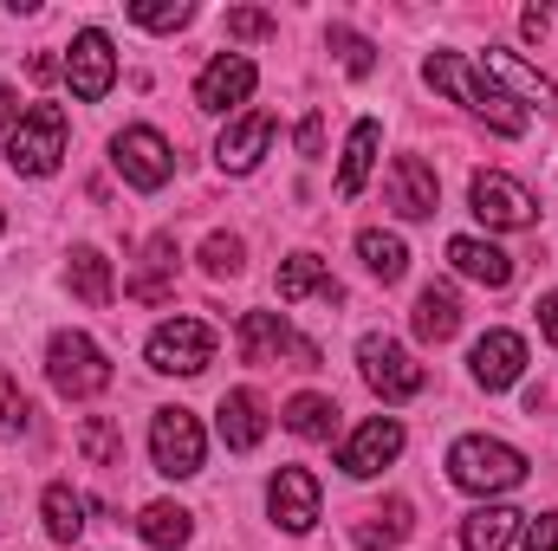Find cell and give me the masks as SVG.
Listing matches in <instances>:
<instances>
[{"mask_svg":"<svg viewBox=\"0 0 558 551\" xmlns=\"http://www.w3.org/2000/svg\"><path fill=\"white\" fill-rule=\"evenodd\" d=\"M422 78L435 85V91H448L454 105H468V111H481L500 137H520L526 131V111H513V98L487 78V72H474L468 59H454V52H435L428 65H422Z\"/></svg>","mask_w":558,"mask_h":551,"instance_id":"cell-1","label":"cell"},{"mask_svg":"<svg viewBox=\"0 0 558 551\" xmlns=\"http://www.w3.org/2000/svg\"><path fill=\"white\" fill-rule=\"evenodd\" d=\"M448 480L461 493H513L526 480V454L494 441V434H461L448 448Z\"/></svg>","mask_w":558,"mask_h":551,"instance_id":"cell-2","label":"cell"},{"mask_svg":"<svg viewBox=\"0 0 558 551\" xmlns=\"http://www.w3.org/2000/svg\"><path fill=\"white\" fill-rule=\"evenodd\" d=\"M46 377H52V390L72 396V403L111 390V364H105V351H98L85 331H59V338L46 344Z\"/></svg>","mask_w":558,"mask_h":551,"instance_id":"cell-3","label":"cell"},{"mask_svg":"<svg viewBox=\"0 0 558 551\" xmlns=\"http://www.w3.org/2000/svg\"><path fill=\"white\" fill-rule=\"evenodd\" d=\"M59 156H65V111H59V105H33V111L13 124V137H7L13 175H52Z\"/></svg>","mask_w":558,"mask_h":551,"instance_id":"cell-4","label":"cell"},{"mask_svg":"<svg viewBox=\"0 0 558 551\" xmlns=\"http://www.w3.org/2000/svg\"><path fill=\"white\" fill-rule=\"evenodd\" d=\"M357 364H364V383H371L384 403H410V396L428 390V370H422L397 338H384V331H371V338L357 344Z\"/></svg>","mask_w":558,"mask_h":551,"instance_id":"cell-5","label":"cell"},{"mask_svg":"<svg viewBox=\"0 0 558 551\" xmlns=\"http://www.w3.org/2000/svg\"><path fill=\"white\" fill-rule=\"evenodd\" d=\"M215 364V331L202 318H169L149 331V370L162 377H202Z\"/></svg>","mask_w":558,"mask_h":551,"instance_id":"cell-6","label":"cell"},{"mask_svg":"<svg viewBox=\"0 0 558 551\" xmlns=\"http://www.w3.org/2000/svg\"><path fill=\"white\" fill-rule=\"evenodd\" d=\"M202 421L189 409H156L149 421V454H156V474H169V480H189V474H202Z\"/></svg>","mask_w":558,"mask_h":551,"instance_id":"cell-7","label":"cell"},{"mask_svg":"<svg viewBox=\"0 0 558 551\" xmlns=\"http://www.w3.org/2000/svg\"><path fill=\"white\" fill-rule=\"evenodd\" d=\"M241 357L247 364H279L292 357V370H318V344L292 338V325L279 311H241Z\"/></svg>","mask_w":558,"mask_h":551,"instance_id":"cell-8","label":"cell"},{"mask_svg":"<svg viewBox=\"0 0 558 551\" xmlns=\"http://www.w3.org/2000/svg\"><path fill=\"white\" fill-rule=\"evenodd\" d=\"M111 162H118V175H124L131 188H162V182L175 175L169 143H162V131H149V124L118 131V143H111Z\"/></svg>","mask_w":558,"mask_h":551,"instance_id":"cell-9","label":"cell"},{"mask_svg":"<svg viewBox=\"0 0 558 551\" xmlns=\"http://www.w3.org/2000/svg\"><path fill=\"white\" fill-rule=\"evenodd\" d=\"M468 195H474V215H481L487 228H500V234H513V228H533V221H539V201H533L513 175H500V169H481Z\"/></svg>","mask_w":558,"mask_h":551,"instance_id":"cell-10","label":"cell"},{"mask_svg":"<svg viewBox=\"0 0 558 551\" xmlns=\"http://www.w3.org/2000/svg\"><path fill=\"white\" fill-rule=\"evenodd\" d=\"M111 78H118V52H111V33L85 26V33L72 39V59H65V85H72V98H78V105H98V98L111 91Z\"/></svg>","mask_w":558,"mask_h":551,"instance_id":"cell-11","label":"cell"},{"mask_svg":"<svg viewBox=\"0 0 558 551\" xmlns=\"http://www.w3.org/2000/svg\"><path fill=\"white\" fill-rule=\"evenodd\" d=\"M468 370H474L481 390H513V383L526 377V338H520V331H487V338H474Z\"/></svg>","mask_w":558,"mask_h":551,"instance_id":"cell-12","label":"cell"},{"mask_svg":"<svg viewBox=\"0 0 558 551\" xmlns=\"http://www.w3.org/2000/svg\"><path fill=\"white\" fill-rule=\"evenodd\" d=\"M397 454H403V421H397V415H377V421H364V428L344 441L338 467H344L351 480H371V474H384Z\"/></svg>","mask_w":558,"mask_h":551,"instance_id":"cell-13","label":"cell"},{"mask_svg":"<svg viewBox=\"0 0 558 551\" xmlns=\"http://www.w3.org/2000/svg\"><path fill=\"white\" fill-rule=\"evenodd\" d=\"M254 59L247 52H221V59H208L202 65V78H195V105L202 111H228V105H247L254 98Z\"/></svg>","mask_w":558,"mask_h":551,"instance_id":"cell-14","label":"cell"},{"mask_svg":"<svg viewBox=\"0 0 558 551\" xmlns=\"http://www.w3.org/2000/svg\"><path fill=\"white\" fill-rule=\"evenodd\" d=\"M267 506H274V519L292 539H305V532L318 526V480H312L305 467H279L274 487H267Z\"/></svg>","mask_w":558,"mask_h":551,"instance_id":"cell-15","label":"cell"},{"mask_svg":"<svg viewBox=\"0 0 558 551\" xmlns=\"http://www.w3.org/2000/svg\"><path fill=\"white\" fill-rule=\"evenodd\" d=\"M435 201H441L435 169H428L422 156H397V162H390V208H397L403 221H428Z\"/></svg>","mask_w":558,"mask_h":551,"instance_id":"cell-16","label":"cell"},{"mask_svg":"<svg viewBox=\"0 0 558 551\" xmlns=\"http://www.w3.org/2000/svg\"><path fill=\"white\" fill-rule=\"evenodd\" d=\"M267 143H274V118L267 111H247V118H234L221 143H215V162L228 169V175H247L260 156H267Z\"/></svg>","mask_w":558,"mask_h":551,"instance_id":"cell-17","label":"cell"},{"mask_svg":"<svg viewBox=\"0 0 558 551\" xmlns=\"http://www.w3.org/2000/svg\"><path fill=\"white\" fill-rule=\"evenodd\" d=\"M448 267L461 279H474V285H513V254H500L494 241H474V234H454L448 241Z\"/></svg>","mask_w":558,"mask_h":551,"instance_id":"cell-18","label":"cell"},{"mask_svg":"<svg viewBox=\"0 0 558 551\" xmlns=\"http://www.w3.org/2000/svg\"><path fill=\"white\" fill-rule=\"evenodd\" d=\"M260 434H267V403L254 390H228L221 396V441L234 454H247V448H260Z\"/></svg>","mask_w":558,"mask_h":551,"instance_id":"cell-19","label":"cell"},{"mask_svg":"<svg viewBox=\"0 0 558 551\" xmlns=\"http://www.w3.org/2000/svg\"><path fill=\"white\" fill-rule=\"evenodd\" d=\"M279 298H286V305H299V298H325V305H338V298H344V285L325 273V260H318V254H292V260L279 267Z\"/></svg>","mask_w":558,"mask_h":551,"instance_id":"cell-20","label":"cell"},{"mask_svg":"<svg viewBox=\"0 0 558 551\" xmlns=\"http://www.w3.org/2000/svg\"><path fill=\"white\" fill-rule=\"evenodd\" d=\"M410 325H416L422 344H448L454 331H461V298L448 292V285H422L416 311H410Z\"/></svg>","mask_w":558,"mask_h":551,"instance_id":"cell-21","label":"cell"},{"mask_svg":"<svg viewBox=\"0 0 558 551\" xmlns=\"http://www.w3.org/2000/svg\"><path fill=\"white\" fill-rule=\"evenodd\" d=\"M481 65H487L494 78H507V85H513V91H520L526 105H539V111H558V85L546 78V72H533V65H520L513 52H494V46H487V59H481Z\"/></svg>","mask_w":558,"mask_h":551,"instance_id":"cell-22","label":"cell"},{"mask_svg":"<svg viewBox=\"0 0 558 551\" xmlns=\"http://www.w3.org/2000/svg\"><path fill=\"white\" fill-rule=\"evenodd\" d=\"M137 532H143V546L175 551V546H189V539H195V513H189V506H175V500H156V506H143Z\"/></svg>","mask_w":558,"mask_h":551,"instance_id":"cell-23","label":"cell"},{"mask_svg":"<svg viewBox=\"0 0 558 551\" xmlns=\"http://www.w3.org/2000/svg\"><path fill=\"white\" fill-rule=\"evenodd\" d=\"M377 143H384V124L377 118H364L351 143H344V169H338V195H364V182H371V162H377Z\"/></svg>","mask_w":558,"mask_h":551,"instance_id":"cell-24","label":"cell"},{"mask_svg":"<svg viewBox=\"0 0 558 551\" xmlns=\"http://www.w3.org/2000/svg\"><path fill=\"white\" fill-rule=\"evenodd\" d=\"M513 532H520V513H513V506H481V513H468V526H461V551H507Z\"/></svg>","mask_w":558,"mask_h":551,"instance_id":"cell-25","label":"cell"},{"mask_svg":"<svg viewBox=\"0 0 558 551\" xmlns=\"http://www.w3.org/2000/svg\"><path fill=\"white\" fill-rule=\"evenodd\" d=\"M169 273H175V234H156V241L143 247V273L131 279V298L162 305V298H169Z\"/></svg>","mask_w":558,"mask_h":551,"instance_id":"cell-26","label":"cell"},{"mask_svg":"<svg viewBox=\"0 0 558 551\" xmlns=\"http://www.w3.org/2000/svg\"><path fill=\"white\" fill-rule=\"evenodd\" d=\"M357 254H364V267L384 279V285H397V279L410 273V247L397 234H384V228H364L357 234Z\"/></svg>","mask_w":558,"mask_h":551,"instance_id":"cell-27","label":"cell"},{"mask_svg":"<svg viewBox=\"0 0 558 551\" xmlns=\"http://www.w3.org/2000/svg\"><path fill=\"white\" fill-rule=\"evenodd\" d=\"M410 500H390V506H377V513H364V526H357V546L364 551H390L410 539Z\"/></svg>","mask_w":558,"mask_h":551,"instance_id":"cell-28","label":"cell"},{"mask_svg":"<svg viewBox=\"0 0 558 551\" xmlns=\"http://www.w3.org/2000/svg\"><path fill=\"white\" fill-rule=\"evenodd\" d=\"M39 506H46V532H52L59 546H72V539L85 532V513H92V506H85V493H72V487H46V500H39Z\"/></svg>","mask_w":558,"mask_h":551,"instance_id":"cell-29","label":"cell"},{"mask_svg":"<svg viewBox=\"0 0 558 551\" xmlns=\"http://www.w3.org/2000/svg\"><path fill=\"white\" fill-rule=\"evenodd\" d=\"M286 428H292L299 441H325V434L338 428V403L305 390V396H292V403H286Z\"/></svg>","mask_w":558,"mask_h":551,"instance_id":"cell-30","label":"cell"},{"mask_svg":"<svg viewBox=\"0 0 558 551\" xmlns=\"http://www.w3.org/2000/svg\"><path fill=\"white\" fill-rule=\"evenodd\" d=\"M72 292H78L85 305H98V311L111 305V260H105L98 247H78V254H72Z\"/></svg>","mask_w":558,"mask_h":551,"instance_id":"cell-31","label":"cell"},{"mask_svg":"<svg viewBox=\"0 0 558 551\" xmlns=\"http://www.w3.org/2000/svg\"><path fill=\"white\" fill-rule=\"evenodd\" d=\"M78 454H85L92 467H118V461H124V434H118L105 415H92V421L78 428Z\"/></svg>","mask_w":558,"mask_h":551,"instance_id":"cell-32","label":"cell"},{"mask_svg":"<svg viewBox=\"0 0 558 551\" xmlns=\"http://www.w3.org/2000/svg\"><path fill=\"white\" fill-rule=\"evenodd\" d=\"M131 20L149 26V33H175V26H189V20H195V7H189V0H137V7H131Z\"/></svg>","mask_w":558,"mask_h":551,"instance_id":"cell-33","label":"cell"},{"mask_svg":"<svg viewBox=\"0 0 558 551\" xmlns=\"http://www.w3.org/2000/svg\"><path fill=\"white\" fill-rule=\"evenodd\" d=\"M331 46H338V59H344L351 78H371V65H377V46L371 39H357L351 26H331Z\"/></svg>","mask_w":558,"mask_h":551,"instance_id":"cell-34","label":"cell"},{"mask_svg":"<svg viewBox=\"0 0 558 551\" xmlns=\"http://www.w3.org/2000/svg\"><path fill=\"white\" fill-rule=\"evenodd\" d=\"M202 267L215 279H234L247 267V260H241V241H234V234H208V241H202Z\"/></svg>","mask_w":558,"mask_h":551,"instance_id":"cell-35","label":"cell"},{"mask_svg":"<svg viewBox=\"0 0 558 551\" xmlns=\"http://www.w3.org/2000/svg\"><path fill=\"white\" fill-rule=\"evenodd\" d=\"M26 396H20V383H13V377H7V370H0V434H20V428H26Z\"/></svg>","mask_w":558,"mask_h":551,"instance_id":"cell-36","label":"cell"},{"mask_svg":"<svg viewBox=\"0 0 558 551\" xmlns=\"http://www.w3.org/2000/svg\"><path fill=\"white\" fill-rule=\"evenodd\" d=\"M228 33H234V39H267V33H274V13H260V7H234V13H228Z\"/></svg>","mask_w":558,"mask_h":551,"instance_id":"cell-37","label":"cell"},{"mask_svg":"<svg viewBox=\"0 0 558 551\" xmlns=\"http://www.w3.org/2000/svg\"><path fill=\"white\" fill-rule=\"evenodd\" d=\"M526 551H558V513H539L526 526Z\"/></svg>","mask_w":558,"mask_h":551,"instance_id":"cell-38","label":"cell"},{"mask_svg":"<svg viewBox=\"0 0 558 551\" xmlns=\"http://www.w3.org/2000/svg\"><path fill=\"white\" fill-rule=\"evenodd\" d=\"M546 26H553L546 7H526V13H520V33H526V39H546Z\"/></svg>","mask_w":558,"mask_h":551,"instance_id":"cell-39","label":"cell"},{"mask_svg":"<svg viewBox=\"0 0 558 551\" xmlns=\"http://www.w3.org/2000/svg\"><path fill=\"white\" fill-rule=\"evenodd\" d=\"M299 149H305V156H318V149H325V124H318V118H305V124H299Z\"/></svg>","mask_w":558,"mask_h":551,"instance_id":"cell-40","label":"cell"},{"mask_svg":"<svg viewBox=\"0 0 558 551\" xmlns=\"http://www.w3.org/2000/svg\"><path fill=\"white\" fill-rule=\"evenodd\" d=\"M539 331L558 344V292H546V298H539Z\"/></svg>","mask_w":558,"mask_h":551,"instance_id":"cell-41","label":"cell"},{"mask_svg":"<svg viewBox=\"0 0 558 551\" xmlns=\"http://www.w3.org/2000/svg\"><path fill=\"white\" fill-rule=\"evenodd\" d=\"M13 118H20V98H13V91H7V85H0V131H7V124H13Z\"/></svg>","mask_w":558,"mask_h":551,"instance_id":"cell-42","label":"cell"},{"mask_svg":"<svg viewBox=\"0 0 558 551\" xmlns=\"http://www.w3.org/2000/svg\"><path fill=\"white\" fill-rule=\"evenodd\" d=\"M0 228H7V221H0Z\"/></svg>","mask_w":558,"mask_h":551,"instance_id":"cell-43","label":"cell"}]
</instances>
